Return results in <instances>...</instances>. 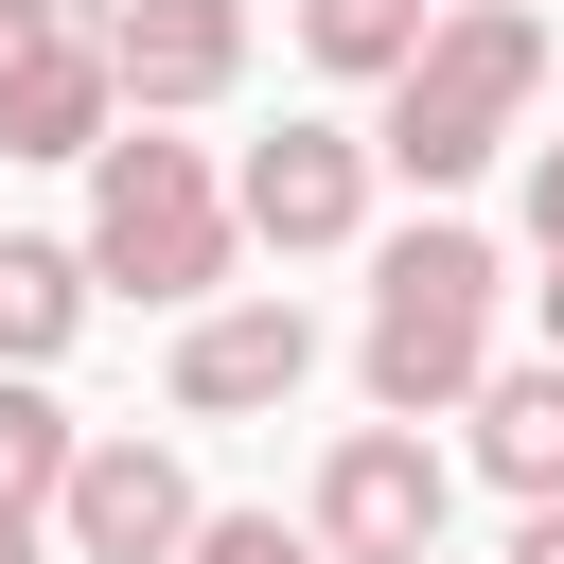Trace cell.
<instances>
[{
	"mask_svg": "<svg viewBox=\"0 0 564 564\" xmlns=\"http://www.w3.org/2000/svg\"><path fill=\"white\" fill-rule=\"evenodd\" d=\"M494 300H511L494 229H458V212L388 229V247H370V335H352L370 423H458V405L494 388Z\"/></svg>",
	"mask_w": 564,
	"mask_h": 564,
	"instance_id": "1",
	"label": "cell"
},
{
	"mask_svg": "<svg viewBox=\"0 0 564 564\" xmlns=\"http://www.w3.org/2000/svg\"><path fill=\"white\" fill-rule=\"evenodd\" d=\"M529 88H546V18H529V0H441V35L370 88V159L441 212V194L529 123Z\"/></svg>",
	"mask_w": 564,
	"mask_h": 564,
	"instance_id": "2",
	"label": "cell"
},
{
	"mask_svg": "<svg viewBox=\"0 0 564 564\" xmlns=\"http://www.w3.org/2000/svg\"><path fill=\"white\" fill-rule=\"evenodd\" d=\"M88 282L106 300H159V317H194V300H229V264H247V212H229V176H212V141H176V123H123L106 159H88Z\"/></svg>",
	"mask_w": 564,
	"mask_h": 564,
	"instance_id": "3",
	"label": "cell"
},
{
	"mask_svg": "<svg viewBox=\"0 0 564 564\" xmlns=\"http://www.w3.org/2000/svg\"><path fill=\"white\" fill-rule=\"evenodd\" d=\"M300 529H317L335 564H441V529H458V458H441L423 423H335Z\"/></svg>",
	"mask_w": 564,
	"mask_h": 564,
	"instance_id": "4",
	"label": "cell"
},
{
	"mask_svg": "<svg viewBox=\"0 0 564 564\" xmlns=\"http://www.w3.org/2000/svg\"><path fill=\"white\" fill-rule=\"evenodd\" d=\"M370 123H264L247 159H229V212H247V247H282V264H335V247H370Z\"/></svg>",
	"mask_w": 564,
	"mask_h": 564,
	"instance_id": "5",
	"label": "cell"
},
{
	"mask_svg": "<svg viewBox=\"0 0 564 564\" xmlns=\"http://www.w3.org/2000/svg\"><path fill=\"white\" fill-rule=\"evenodd\" d=\"M300 388H317V317H300L282 282L194 300L176 352H159V405H176V423H264V405H300Z\"/></svg>",
	"mask_w": 564,
	"mask_h": 564,
	"instance_id": "6",
	"label": "cell"
},
{
	"mask_svg": "<svg viewBox=\"0 0 564 564\" xmlns=\"http://www.w3.org/2000/svg\"><path fill=\"white\" fill-rule=\"evenodd\" d=\"M194 529H212L194 458H176L159 423H88V458H70V494H53V546H70V564H176Z\"/></svg>",
	"mask_w": 564,
	"mask_h": 564,
	"instance_id": "7",
	"label": "cell"
},
{
	"mask_svg": "<svg viewBox=\"0 0 564 564\" xmlns=\"http://www.w3.org/2000/svg\"><path fill=\"white\" fill-rule=\"evenodd\" d=\"M106 88H123V123L229 106V88H247V0H123V18H106Z\"/></svg>",
	"mask_w": 564,
	"mask_h": 564,
	"instance_id": "8",
	"label": "cell"
},
{
	"mask_svg": "<svg viewBox=\"0 0 564 564\" xmlns=\"http://www.w3.org/2000/svg\"><path fill=\"white\" fill-rule=\"evenodd\" d=\"M123 141V88H106V35H35L18 70H0V159H106Z\"/></svg>",
	"mask_w": 564,
	"mask_h": 564,
	"instance_id": "9",
	"label": "cell"
},
{
	"mask_svg": "<svg viewBox=\"0 0 564 564\" xmlns=\"http://www.w3.org/2000/svg\"><path fill=\"white\" fill-rule=\"evenodd\" d=\"M458 423H476V476H494L511 511L564 494V352H494V388H476Z\"/></svg>",
	"mask_w": 564,
	"mask_h": 564,
	"instance_id": "10",
	"label": "cell"
},
{
	"mask_svg": "<svg viewBox=\"0 0 564 564\" xmlns=\"http://www.w3.org/2000/svg\"><path fill=\"white\" fill-rule=\"evenodd\" d=\"M88 247H53V229H0V370H53L70 335H88Z\"/></svg>",
	"mask_w": 564,
	"mask_h": 564,
	"instance_id": "11",
	"label": "cell"
},
{
	"mask_svg": "<svg viewBox=\"0 0 564 564\" xmlns=\"http://www.w3.org/2000/svg\"><path fill=\"white\" fill-rule=\"evenodd\" d=\"M423 35H441V0H300V53H317L335 88H388Z\"/></svg>",
	"mask_w": 564,
	"mask_h": 564,
	"instance_id": "12",
	"label": "cell"
},
{
	"mask_svg": "<svg viewBox=\"0 0 564 564\" xmlns=\"http://www.w3.org/2000/svg\"><path fill=\"white\" fill-rule=\"evenodd\" d=\"M70 458H88V423L53 405V370H0V494H18V511H53V494H70Z\"/></svg>",
	"mask_w": 564,
	"mask_h": 564,
	"instance_id": "13",
	"label": "cell"
},
{
	"mask_svg": "<svg viewBox=\"0 0 564 564\" xmlns=\"http://www.w3.org/2000/svg\"><path fill=\"white\" fill-rule=\"evenodd\" d=\"M176 564H335V546H317V529H282V511H212Z\"/></svg>",
	"mask_w": 564,
	"mask_h": 564,
	"instance_id": "14",
	"label": "cell"
},
{
	"mask_svg": "<svg viewBox=\"0 0 564 564\" xmlns=\"http://www.w3.org/2000/svg\"><path fill=\"white\" fill-rule=\"evenodd\" d=\"M529 247L564 264V141H529Z\"/></svg>",
	"mask_w": 564,
	"mask_h": 564,
	"instance_id": "15",
	"label": "cell"
},
{
	"mask_svg": "<svg viewBox=\"0 0 564 564\" xmlns=\"http://www.w3.org/2000/svg\"><path fill=\"white\" fill-rule=\"evenodd\" d=\"M0 564H53V511H18V494H0Z\"/></svg>",
	"mask_w": 564,
	"mask_h": 564,
	"instance_id": "16",
	"label": "cell"
},
{
	"mask_svg": "<svg viewBox=\"0 0 564 564\" xmlns=\"http://www.w3.org/2000/svg\"><path fill=\"white\" fill-rule=\"evenodd\" d=\"M511 564H564V494H546V511H511Z\"/></svg>",
	"mask_w": 564,
	"mask_h": 564,
	"instance_id": "17",
	"label": "cell"
},
{
	"mask_svg": "<svg viewBox=\"0 0 564 564\" xmlns=\"http://www.w3.org/2000/svg\"><path fill=\"white\" fill-rule=\"evenodd\" d=\"M35 35H53V0H0V70H18V53H35Z\"/></svg>",
	"mask_w": 564,
	"mask_h": 564,
	"instance_id": "18",
	"label": "cell"
},
{
	"mask_svg": "<svg viewBox=\"0 0 564 564\" xmlns=\"http://www.w3.org/2000/svg\"><path fill=\"white\" fill-rule=\"evenodd\" d=\"M53 18H70V35H106V18H123V0H53Z\"/></svg>",
	"mask_w": 564,
	"mask_h": 564,
	"instance_id": "19",
	"label": "cell"
},
{
	"mask_svg": "<svg viewBox=\"0 0 564 564\" xmlns=\"http://www.w3.org/2000/svg\"><path fill=\"white\" fill-rule=\"evenodd\" d=\"M546 352H564V264H546Z\"/></svg>",
	"mask_w": 564,
	"mask_h": 564,
	"instance_id": "20",
	"label": "cell"
}]
</instances>
